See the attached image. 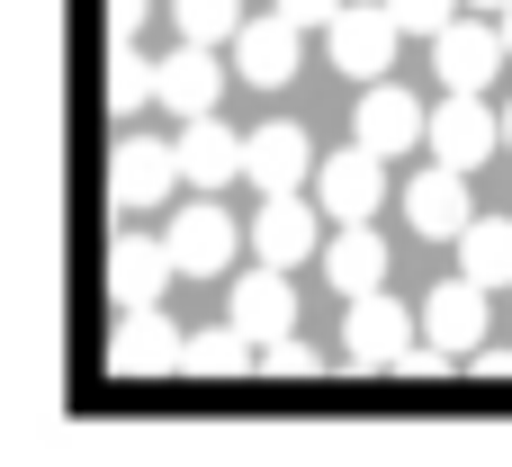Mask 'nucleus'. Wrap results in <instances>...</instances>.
<instances>
[{
    "label": "nucleus",
    "mask_w": 512,
    "mask_h": 467,
    "mask_svg": "<svg viewBox=\"0 0 512 467\" xmlns=\"http://www.w3.org/2000/svg\"><path fill=\"white\" fill-rule=\"evenodd\" d=\"M396 36H405V18H396L387 0H342V18L324 27V63L351 72V81H387Z\"/></svg>",
    "instance_id": "f257e3e1"
},
{
    "label": "nucleus",
    "mask_w": 512,
    "mask_h": 467,
    "mask_svg": "<svg viewBox=\"0 0 512 467\" xmlns=\"http://www.w3.org/2000/svg\"><path fill=\"white\" fill-rule=\"evenodd\" d=\"M414 333H423V306H396L387 288H369V297H351V315H342V360H351V369H405Z\"/></svg>",
    "instance_id": "f03ea898"
},
{
    "label": "nucleus",
    "mask_w": 512,
    "mask_h": 467,
    "mask_svg": "<svg viewBox=\"0 0 512 467\" xmlns=\"http://www.w3.org/2000/svg\"><path fill=\"white\" fill-rule=\"evenodd\" d=\"M315 207H324L333 225L378 216V207H387V153H369L360 135H351L342 153H324V162H315Z\"/></svg>",
    "instance_id": "7ed1b4c3"
},
{
    "label": "nucleus",
    "mask_w": 512,
    "mask_h": 467,
    "mask_svg": "<svg viewBox=\"0 0 512 467\" xmlns=\"http://www.w3.org/2000/svg\"><path fill=\"white\" fill-rule=\"evenodd\" d=\"M171 189H189L180 135H171V144H162V135H126V144L108 153V198H117V207H171Z\"/></svg>",
    "instance_id": "20e7f679"
},
{
    "label": "nucleus",
    "mask_w": 512,
    "mask_h": 467,
    "mask_svg": "<svg viewBox=\"0 0 512 467\" xmlns=\"http://www.w3.org/2000/svg\"><path fill=\"white\" fill-rule=\"evenodd\" d=\"M171 261H180V279H225L234 270V252H243V234H234V216L216 207V189H198V207H171Z\"/></svg>",
    "instance_id": "39448f33"
},
{
    "label": "nucleus",
    "mask_w": 512,
    "mask_h": 467,
    "mask_svg": "<svg viewBox=\"0 0 512 467\" xmlns=\"http://www.w3.org/2000/svg\"><path fill=\"white\" fill-rule=\"evenodd\" d=\"M252 252H261V261H279V270L324 261V207H306V189L261 198V216H252Z\"/></svg>",
    "instance_id": "423d86ee"
},
{
    "label": "nucleus",
    "mask_w": 512,
    "mask_h": 467,
    "mask_svg": "<svg viewBox=\"0 0 512 467\" xmlns=\"http://www.w3.org/2000/svg\"><path fill=\"white\" fill-rule=\"evenodd\" d=\"M180 351H189V333L162 306H117V333H108V369L117 378H162V369H180Z\"/></svg>",
    "instance_id": "0eeeda50"
},
{
    "label": "nucleus",
    "mask_w": 512,
    "mask_h": 467,
    "mask_svg": "<svg viewBox=\"0 0 512 467\" xmlns=\"http://www.w3.org/2000/svg\"><path fill=\"white\" fill-rule=\"evenodd\" d=\"M495 63H512V54H504V18H495V9H486V18H450V27L432 36V72H441V90H486Z\"/></svg>",
    "instance_id": "6e6552de"
},
{
    "label": "nucleus",
    "mask_w": 512,
    "mask_h": 467,
    "mask_svg": "<svg viewBox=\"0 0 512 467\" xmlns=\"http://www.w3.org/2000/svg\"><path fill=\"white\" fill-rule=\"evenodd\" d=\"M432 162H459V171H477L486 153H504V117L477 99V90H450L441 108H432Z\"/></svg>",
    "instance_id": "1a4fd4ad"
},
{
    "label": "nucleus",
    "mask_w": 512,
    "mask_h": 467,
    "mask_svg": "<svg viewBox=\"0 0 512 467\" xmlns=\"http://www.w3.org/2000/svg\"><path fill=\"white\" fill-rule=\"evenodd\" d=\"M405 225L423 234V243H459L477 216H468V171L459 162H432V171H414L405 180Z\"/></svg>",
    "instance_id": "9d476101"
},
{
    "label": "nucleus",
    "mask_w": 512,
    "mask_h": 467,
    "mask_svg": "<svg viewBox=\"0 0 512 467\" xmlns=\"http://www.w3.org/2000/svg\"><path fill=\"white\" fill-rule=\"evenodd\" d=\"M351 135H360L369 153H387V162H396V153H414V144L432 135V117H423V99H414V90H396V81H369V90H360V117H351Z\"/></svg>",
    "instance_id": "9b49d317"
},
{
    "label": "nucleus",
    "mask_w": 512,
    "mask_h": 467,
    "mask_svg": "<svg viewBox=\"0 0 512 467\" xmlns=\"http://www.w3.org/2000/svg\"><path fill=\"white\" fill-rule=\"evenodd\" d=\"M180 171H189V189H234V180H252V135H225L216 117H180Z\"/></svg>",
    "instance_id": "f8f14e48"
},
{
    "label": "nucleus",
    "mask_w": 512,
    "mask_h": 467,
    "mask_svg": "<svg viewBox=\"0 0 512 467\" xmlns=\"http://www.w3.org/2000/svg\"><path fill=\"white\" fill-rule=\"evenodd\" d=\"M171 279H180V261H171L162 234H135V225H126V234L108 243V297H117V306H162Z\"/></svg>",
    "instance_id": "ddd939ff"
},
{
    "label": "nucleus",
    "mask_w": 512,
    "mask_h": 467,
    "mask_svg": "<svg viewBox=\"0 0 512 467\" xmlns=\"http://www.w3.org/2000/svg\"><path fill=\"white\" fill-rule=\"evenodd\" d=\"M297 54H306V27H297L288 9L243 18V36H234V72H243V81H261V90H279V81L297 72Z\"/></svg>",
    "instance_id": "4468645a"
},
{
    "label": "nucleus",
    "mask_w": 512,
    "mask_h": 467,
    "mask_svg": "<svg viewBox=\"0 0 512 467\" xmlns=\"http://www.w3.org/2000/svg\"><path fill=\"white\" fill-rule=\"evenodd\" d=\"M225 315H234L252 342H279V333H297V288H288V270H279V261L243 270V279H234V297H225Z\"/></svg>",
    "instance_id": "2eb2a0df"
},
{
    "label": "nucleus",
    "mask_w": 512,
    "mask_h": 467,
    "mask_svg": "<svg viewBox=\"0 0 512 467\" xmlns=\"http://www.w3.org/2000/svg\"><path fill=\"white\" fill-rule=\"evenodd\" d=\"M423 342H432V351H450V360L486 342V288H477L468 270H459V279H441V288L423 297Z\"/></svg>",
    "instance_id": "dca6fc26"
},
{
    "label": "nucleus",
    "mask_w": 512,
    "mask_h": 467,
    "mask_svg": "<svg viewBox=\"0 0 512 467\" xmlns=\"http://www.w3.org/2000/svg\"><path fill=\"white\" fill-rule=\"evenodd\" d=\"M162 108H171V117H216V108H225V63H216V45H189V36H180V54L162 63Z\"/></svg>",
    "instance_id": "f3484780"
},
{
    "label": "nucleus",
    "mask_w": 512,
    "mask_h": 467,
    "mask_svg": "<svg viewBox=\"0 0 512 467\" xmlns=\"http://www.w3.org/2000/svg\"><path fill=\"white\" fill-rule=\"evenodd\" d=\"M252 189L261 198H279V189H315V144H306V126H252Z\"/></svg>",
    "instance_id": "a211bd4d"
},
{
    "label": "nucleus",
    "mask_w": 512,
    "mask_h": 467,
    "mask_svg": "<svg viewBox=\"0 0 512 467\" xmlns=\"http://www.w3.org/2000/svg\"><path fill=\"white\" fill-rule=\"evenodd\" d=\"M324 279L342 288V297H369V288H387V234L360 216V225H333L324 234Z\"/></svg>",
    "instance_id": "6ab92c4d"
},
{
    "label": "nucleus",
    "mask_w": 512,
    "mask_h": 467,
    "mask_svg": "<svg viewBox=\"0 0 512 467\" xmlns=\"http://www.w3.org/2000/svg\"><path fill=\"white\" fill-rule=\"evenodd\" d=\"M252 360H261V342H252L234 315H225V324H198V333H189V351H180V369H189V378H243Z\"/></svg>",
    "instance_id": "aec40b11"
},
{
    "label": "nucleus",
    "mask_w": 512,
    "mask_h": 467,
    "mask_svg": "<svg viewBox=\"0 0 512 467\" xmlns=\"http://www.w3.org/2000/svg\"><path fill=\"white\" fill-rule=\"evenodd\" d=\"M459 270H468L477 288H512V216H477V225L459 234Z\"/></svg>",
    "instance_id": "412c9836"
},
{
    "label": "nucleus",
    "mask_w": 512,
    "mask_h": 467,
    "mask_svg": "<svg viewBox=\"0 0 512 467\" xmlns=\"http://www.w3.org/2000/svg\"><path fill=\"white\" fill-rule=\"evenodd\" d=\"M144 99H162V63H144L135 45L108 54V117H135Z\"/></svg>",
    "instance_id": "4be33fe9"
},
{
    "label": "nucleus",
    "mask_w": 512,
    "mask_h": 467,
    "mask_svg": "<svg viewBox=\"0 0 512 467\" xmlns=\"http://www.w3.org/2000/svg\"><path fill=\"white\" fill-rule=\"evenodd\" d=\"M171 18H180L189 45H234L243 36V0H171Z\"/></svg>",
    "instance_id": "5701e85b"
},
{
    "label": "nucleus",
    "mask_w": 512,
    "mask_h": 467,
    "mask_svg": "<svg viewBox=\"0 0 512 467\" xmlns=\"http://www.w3.org/2000/svg\"><path fill=\"white\" fill-rule=\"evenodd\" d=\"M261 369H270V378H315L324 360H315V342H297V333H279V342H261Z\"/></svg>",
    "instance_id": "b1692460"
},
{
    "label": "nucleus",
    "mask_w": 512,
    "mask_h": 467,
    "mask_svg": "<svg viewBox=\"0 0 512 467\" xmlns=\"http://www.w3.org/2000/svg\"><path fill=\"white\" fill-rule=\"evenodd\" d=\"M396 18H405V36H441L450 18H459V0H387Z\"/></svg>",
    "instance_id": "393cba45"
},
{
    "label": "nucleus",
    "mask_w": 512,
    "mask_h": 467,
    "mask_svg": "<svg viewBox=\"0 0 512 467\" xmlns=\"http://www.w3.org/2000/svg\"><path fill=\"white\" fill-rule=\"evenodd\" d=\"M270 9H288V18H297V27H315V36L342 18V0H270Z\"/></svg>",
    "instance_id": "a878e982"
},
{
    "label": "nucleus",
    "mask_w": 512,
    "mask_h": 467,
    "mask_svg": "<svg viewBox=\"0 0 512 467\" xmlns=\"http://www.w3.org/2000/svg\"><path fill=\"white\" fill-rule=\"evenodd\" d=\"M135 27H144V0H108V45H135Z\"/></svg>",
    "instance_id": "bb28decb"
},
{
    "label": "nucleus",
    "mask_w": 512,
    "mask_h": 467,
    "mask_svg": "<svg viewBox=\"0 0 512 467\" xmlns=\"http://www.w3.org/2000/svg\"><path fill=\"white\" fill-rule=\"evenodd\" d=\"M468 9H495V18H504V9H512V0H468Z\"/></svg>",
    "instance_id": "cd10ccee"
},
{
    "label": "nucleus",
    "mask_w": 512,
    "mask_h": 467,
    "mask_svg": "<svg viewBox=\"0 0 512 467\" xmlns=\"http://www.w3.org/2000/svg\"><path fill=\"white\" fill-rule=\"evenodd\" d=\"M504 153H512V99H504Z\"/></svg>",
    "instance_id": "c85d7f7f"
},
{
    "label": "nucleus",
    "mask_w": 512,
    "mask_h": 467,
    "mask_svg": "<svg viewBox=\"0 0 512 467\" xmlns=\"http://www.w3.org/2000/svg\"><path fill=\"white\" fill-rule=\"evenodd\" d=\"M504 54H512V9H504Z\"/></svg>",
    "instance_id": "c756f323"
}]
</instances>
